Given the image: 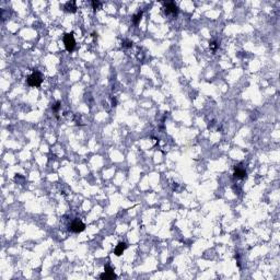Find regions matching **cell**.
<instances>
[{"mask_svg": "<svg viewBox=\"0 0 280 280\" xmlns=\"http://www.w3.org/2000/svg\"><path fill=\"white\" fill-rule=\"evenodd\" d=\"M218 46H219V44H218V43H216V42H211V43H210V45H209L210 49H211V51H213V52H215L217 48H218Z\"/></svg>", "mask_w": 280, "mask_h": 280, "instance_id": "obj_12", "label": "cell"}, {"mask_svg": "<svg viewBox=\"0 0 280 280\" xmlns=\"http://www.w3.org/2000/svg\"><path fill=\"white\" fill-rule=\"evenodd\" d=\"M165 12L171 14H177L178 8H177V6L174 2H168L165 3Z\"/></svg>", "mask_w": 280, "mask_h": 280, "instance_id": "obj_5", "label": "cell"}, {"mask_svg": "<svg viewBox=\"0 0 280 280\" xmlns=\"http://www.w3.org/2000/svg\"><path fill=\"white\" fill-rule=\"evenodd\" d=\"M59 107H60V102H56V103L53 105V111L54 112H57L59 109Z\"/></svg>", "mask_w": 280, "mask_h": 280, "instance_id": "obj_13", "label": "cell"}, {"mask_svg": "<svg viewBox=\"0 0 280 280\" xmlns=\"http://www.w3.org/2000/svg\"><path fill=\"white\" fill-rule=\"evenodd\" d=\"M116 104H117L116 100H115V98H113V100H112V105H113V106H116Z\"/></svg>", "mask_w": 280, "mask_h": 280, "instance_id": "obj_14", "label": "cell"}, {"mask_svg": "<svg viewBox=\"0 0 280 280\" xmlns=\"http://www.w3.org/2000/svg\"><path fill=\"white\" fill-rule=\"evenodd\" d=\"M92 7H93V9L94 10H96V9H101V7H102V3L100 2V1H92Z\"/></svg>", "mask_w": 280, "mask_h": 280, "instance_id": "obj_10", "label": "cell"}, {"mask_svg": "<svg viewBox=\"0 0 280 280\" xmlns=\"http://www.w3.org/2000/svg\"><path fill=\"white\" fill-rule=\"evenodd\" d=\"M126 247H127V244L125 243V242H121V243H118V245L115 247V249H114V254L116 255V256H121V255L124 253V251L126 249Z\"/></svg>", "mask_w": 280, "mask_h": 280, "instance_id": "obj_6", "label": "cell"}, {"mask_svg": "<svg viewBox=\"0 0 280 280\" xmlns=\"http://www.w3.org/2000/svg\"><path fill=\"white\" fill-rule=\"evenodd\" d=\"M42 82H43V77L38 71H34L31 76H28V84L30 87L37 88L42 84Z\"/></svg>", "mask_w": 280, "mask_h": 280, "instance_id": "obj_1", "label": "cell"}, {"mask_svg": "<svg viewBox=\"0 0 280 280\" xmlns=\"http://www.w3.org/2000/svg\"><path fill=\"white\" fill-rule=\"evenodd\" d=\"M64 8L67 12H76V10H77L76 2H73V1H71V2H67L66 5H65Z\"/></svg>", "mask_w": 280, "mask_h": 280, "instance_id": "obj_8", "label": "cell"}, {"mask_svg": "<svg viewBox=\"0 0 280 280\" xmlns=\"http://www.w3.org/2000/svg\"><path fill=\"white\" fill-rule=\"evenodd\" d=\"M141 18H142V11H139L138 13H136L132 17V22H134V24H139V22H140V20H141Z\"/></svg>", "mask_w": 280, "mask_h": 280, "instance_id": "obj_9", "label": "cell"}, {"mask_svg": "<svg viewBox=\"0 0 280 280\" xmlns=\"http://www.w3.org/2000/svg\"><path fill=\"white\" fill-rule=\"evenodd\" d=\"M69 229H70V231H72V232H75V233H80V232H82V231H84L85 224H84L81 220L76 219V220H73V221L71 222Z\"/></svg>", "mask_w": 280, "mask_h": 280, "instance_id": "obj_3", "label": "cell"}, {"mask_svg": "<svg viewBox=\"0 0 280 280\" xmlns=\"http://www.w3.org/2000/svg\"><path fill=\"white\" fill-rule=\"evenodd\" d=\"M100 278L103 279V280H109V279H116L117 276L115 275L114 269L109 266V265H106V266H105V270H104V272L102 275H100Z\"/></svg>", "mask_w": 280, "mask_h": 280, "instance_id": "obj_4", "label": "cell"}, {"mask_svg": "<svg viewBox=\"0 0 280 280\" xmlns=\"http://www.w3.org/2000/svg\"><path fill=\"white\" fill-rule=\"evenodd\" d=\"M64 44L65 47L67 49L68 52H71L75 49L76 47V39H75V36H73V33H66L64 35Z\"/></svg>", "mask_w": 280, "mask_h": 280, "instance_id": "obj_2", "label": "cell"}, {"mask_svg": "<svg viewBox=\"0 0 280 280\" xmlns=\"http://www.w3.org/2000/svg\"><path fill=\"white\" fill-rule=\"evenodd\" d=\"M234 176L238 177V178H244V177H246V171H245V168H241V166H235V168H234Z\"/></svg>", "mask_w": 280, "mask_h": 280, "instance_id": "obj_7", "label": "cell"}, {"mask_svg": "<svg viewBox=\"0 0 280 280\" xmlns=\"http://www.w3.org/2000/svg\"><path fill=\"white\" fill-rule=\"evenodd\" d=\"M122 45H123V47H125V48H130L132 46V43L130 42V41H124L123 43H122Z\"/></svg>", "mask_w": 280, "mask_h": 280, "instance_id": "obj_11", "label": "cell"}]
</instances>
